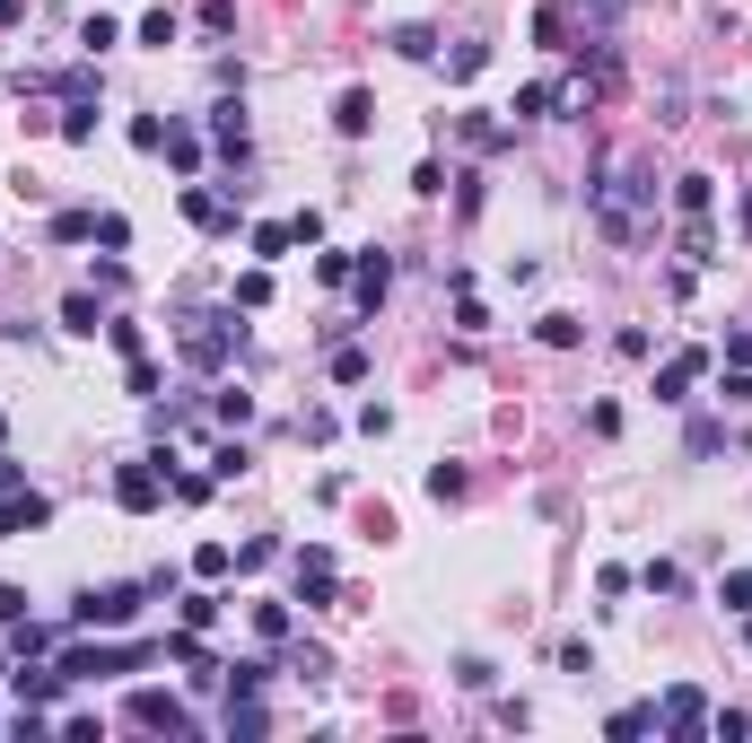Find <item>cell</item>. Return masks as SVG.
Wrapping results in <instances>:
<instances>
[{"mask_svg": "<svg viewBox=\"0 0 752 743\" xmlns=\"http://www.w3.org/2000/svg\"><path fill=\"white\" fill-rule=\"evenodd\" d=\"M587 211H595V237L604 246L638 254L647 237H656V175H647V158H604L595 166V184H587Z\"/></svg>", "mask_w": 752, "mask_h": 743, "instance_id": "cell-1", "label": "cell"}, {"mask_svg": "<svg viewBox=\"0 0 752 743\" xmlns=\"http://www.w3.org/2000/svg\"><path fill=\"white\" fill-rule=\"evenodd\" d=\"M237 351H246L237 306H211V315H193V324H184V359H193V368H228Z\"/></svg>", "mask_w": 752, "mask_h": 743, "instance_id": "cell-2", "label": "cell"}, {"mask_svg": "<svg viewBox=\"0 0 752 743\" xmlns=\"http://www.w3.org/2000/svg\"><path fill=\"white\" fill-rule=\"evenodd\" d=\"M149 604V586H88L79 604H71V629H131Z\"/></svg>", "mask_w": 752, "mask_h": 743, "instance_id": "cell-3", "label": "cell"}, {"mask_svg": "<svg viewBox=\"0 0 752 743\" xmlns=\"http://www.w3.org/2000/svg\"><path fill=\"white\" fill-rule=\"evenodd\" d=\"M53 665H62V682H97V674H131V665H149V647H62Z\"/></svg>", "mask_w": 752, "mask_h": 743, "instance_id": "cell-4", "label": "cell"}, {"mask_svg": "<svg viewBox=\"0 0 752 743\" xmlns=\"http://www.w3.org/2000/svg\"><path fill=\"white\" fill-rule=\"evenodd\" d=\"M656 726H665V735H683V743L709 735V700H700V682H674V691L656 700Z\"/></svg>", "mask_w": 752, "mask_h": 743, "instance_id": "cell-5", "label": "cell"}, {"mask_svg": "<svg viewBox=\"0 0 752 743\" xmlns=\"http://www.w3.org/2000/svg\"><path fill=\"white\" fill-rule=\"evenodd\" d=\"M115 498H123L131 516H149V507L166 498V464H158V455H140V464H123V473H115Z\"/></svg>", "mask_w": 752, "mask_h": 743, "instance_id": "cell-6", "label": "cell"}, {"mask_svg": "<svg viewBox=\"0 0 752 743\" xmlns=\"http://www.w3.org/2000/svg\"><path fill=\"white\" fill-rule=\"evenodd\" d=\"M131 726H149V735H193V718H184L175 691H131Z\"/></svg>", "mask_w": 752, "mask_h": 743, "instance_id": "cell-7", "label": "cell"}, {"mask_svg": "<svg viewBox=\"0 0 752 743\" xmlns=\"http://www.w3.org/2000/svg\"><path fill=\"white\" fill-rule=\"evenodd\" d=\"M700 376H709V351H674V359L656 368V402H691Z\"/></svg>", "mask_w": 752, "mask_h": 743, "instance_id": "cell-8", "label": "cell"}, {"mask_svg": "<svg viewBox=\"0 0 752 743\" xmlns=\"http://www.w3.org/2000/svg\"><path fill=\"white\" fill-rule=\"evenodd\" d=\"M211 140H219V158H228V166H246L254 131H246V106H237V97H228V106H211Z\"/></svg>", "mask_w": 752, "mask_h": 743, "instance_id": "cell-9", "label": "cell"}, {"mask_svg": "<svg viewBox=\"0 0 752 743\" xmlns=\"http://www.w3.org/2000/svg\"><path fill=\"white\" fill-rule=\"evenodd\" d=\"M298 604H333V551L324 542L298 551Z\"/></svg>", "mask_w": 752, "mask_h": 743, "instance_id": "cell-10", "label": "cell"}, {"mask_svg": "<svg viewBox=\"0 0 752 743\" xmlns=\"http://www.w3.org/2000/svg\"><path fill=\"white\" fill-rule=\"evenodd\" d=\"M351 280H359V315H376V306H385V289H394V254H359V262H351Z\"/></svg>", "mask_w": 752, "mask_h": 743, "instance_id": "cell-11", "label": "cell"}, {"mask_svg": "<svg viewBox=\"0 0 752 743\" xmlns=\"http://www.w3.org/2000/svg\"><path fill=\"white\" fill-rule=\"evenodd\" d=\"M44 516H53V498H35V491H26V482H18V491L0 498V534H35Z\"/></svg>", "mask_w": 752, "mask_h": 743, "instance_id": "cell-12", "label": "cell"}, {"mask_svg": "<svg viewBox=\"0 0 752 743\" xmlns=\"http://www.w3.org/2000/svg\"><path fill=\"white\" fill-rule=\"evenodd\" d=\"M184 219H193V228H237V202L211 193V184H193V193H184Z\"/></svg>", "mask_w": 752, "mask_h": 743, "instance_id": "cell-13", "label": "cell"}, {"mask_svg": "<svg viewBox=\"0 0 752 743\" xmlns=\"http://www.w3.org/2000/svg\"><path fill=\"white\" fill-rule=\"evenodd\" d=\"M53 647H62L53 621H9V656H53Z\"/></svg>", "mask_w": 752, "mask_h": 743, "instance_id": "cell-14", "label": "cell"}, {"mask_svg": "<svg viewBox=\"0 0 752 743\" xmlns=\"http://www.w3.org/2000/svg\"><path fill=\"white\" fill-rule=\"evenodd\" d=\"M97 324H106L97 289H71V298H62V333H97Z\"/></svg>", "mask_w": 752, "mask_h": 743, "instance_id": "cell-15", "label": "cell"}, {"mask_svg": "<svg viewBox=\"0 0 752 743\" xmlns=\"http://www.w3.org/2000/svg\"><path fill=\"white\" fill-rule=\"evenodd\" d=\"M333 123H342L351 140H359V131L376 123V97H368V88H342V106H333Z\"/></svg>", "mask_w": 752, "mask_h": 743, "instance_id": "cell-16", "label": "cell"}, {"mask_svg": "<svg viewBox=\"0 0 752 743\" xmlns=\"http://www.w3.org/2000/svg\"><path fill=\"white\" fill-rule=\"evenodd\" d=\"M674 202H683V219H709L718 184H709V175H674Z\"/></svg>", "mask_w": 752, "mask_h": 743, "instance_id": "cell-17", "label": "cell"}, {"mask_svg": "<svg viewBox=\"0 0 752 743\" xmlns=\"http://www.w3.org/2000/svg\"><path fill=\"white\" fill-rule=\"evenodd\" d=\"M578 18H587V44H595V35H613L630 18V0H578Z\"/></svg>", "mask_w": 752, "mask_h": 743, "instance_id": "cell-18", "label": "cell"}, {"mask_svg": "<svg viewBox=\"0 0 752 743\" xmlns=\"http://www.w3.org/2000/svg\"><path fill=\"white\" fill-rule=\"evenodd\" d=\"M97 237V211H53V246H88Z\"/></svg>", "mask_w": 752, "mask_h": 743, "instance_id": "cell-19", "label": "cell"}, {"mask_svg": "<svg viewBox=\"0 0 752 743\" xmlns=\"http://www.w3.org/2000/svg\"><path fill=\"white\" fill-rule=\"evenodd\" d=\"M683 262L700 271V262H718V237H709V219H683Z\"/></svg>", "mask_w": 752, "mask_h": 743, "instance_id": "cell-20", "label": "cell"}, {"mask_svg": "<svg viewBox=\"0 0 752 743\" xmlns=\"http://www.w3.org/2000/svg\"><path fill=\"white\" fill-rule=\"evenodd\" d=\"M394 53H402V62H429V53H438V26H394Z\"/></svg>", "mask_w": 752, "mask_h": 743, "instance_id": "cell-21", "label": "cell"}, {"mask_svg": "<svg viewBox=\"0 0 752 743\" xmlns=\"http://www.w3.org/2000/svg\"><path fill=\"white\" fill-rule=\"evenodd\" d=\"M237 473H254V455L228 438V446H211V482H237Z\"/></svg>", "mask_w": 752, "mask_h": 743, "instance_id": "cell-22", "label": "cell"}, {"mask_svg": "<svg viewBox=\"0 0 752 743\" xmlns=\"http://www.w3.org/2000/svg\"><path fill=\"white\" fill-rule=\"evenodd\" d=\"M211 411H219L228 429H246V420H254V394H237V385H219V394H211Z\"/></svg>", "mask_w": 752, "mask_h": 743, "instance_id": "cell-23", "label": "cell"}, {"mask_svg": "<svg viewBox=\"0 0 752 743\" xmlns=\"http://www.w3.org/2000/svg\"><path fill=\"white\" fill-rule=\"evenodd\" d=\"M262 682H271V665H262V656H254V665H228V700H254Z\"/></svg>", "mask_w": 752, "mask_h": 743, "instance_id": "cell-24", "label": "cell"}, {"mask_svg": "<svg viewBox=\"0 0 752 743\" xmlns=\"http://www.w3.org/2000/svg\"><path fill=\"white\" fill-rule=\"evenodd\" d=\"M228 735H271V718H262V700H228Z\"/></svg>", "mask_w": 752, "mask_h": 743, "instance_id": "cell-25", "label": "cell"}, {"mask_svg": "<svg viewBox=\"0 0 752 743\" xmlns=\"http://www.w3.org/2000/svg\"><path fill=\"white\" fill-rule=\"evenodd\" d=\"M647 726H656V709H613V726H604V735H613V743H638Z\"/></svg>", "mask_w": 752, "mask_h": 743, "instance_id": "cell-26", "label": "cell"}, {"mask_svg": "<svg viewBox=\"0 0 752 743\" xmlns=\"http://www.w3.org/2000/svg\"><path fill=\"white\" fill-rule=\"evenodd\" d=\"M542 342H551V351H578L587 324H578V315H542Z\"/></svg>", "mask_w": 752, "mask_h": 743, "instance_id": "cell-27", "label": "cell"}, {"mask_svg": "<svg viewBox=\"0 0 752 743\" xmlns=\"http://www.w3.org/2000/svg\"><path fill=\"white\" fill-rule=\"evenodd\" d=\"M727 446V420H691V438H683V455H718Z\"/></svg>", "mask_w": 752, "mask_h": 743, "instance_id": "cell-28", "label": "cell"}, {"mask_svg": "<svg viewBox=\"0 0 752 743\" xmlns=\"http://www.w3.org/2000/svg\"><path fill=\"white\" fill-rule=\"evenodd\" d=\"M638 586H647V595H683V569H674V560H647Z\"/></svg>", "mask_w": 752, "mask_h": 743, "instance_id": "cell-29", "label": "cell"}, {"mask_svg": "<svg viewBox=\"0 0 752 743\" xmlns=\"http://www.w3.org/2000/svg\"><path fill=\"white\" fill-rule=\"evenodd\" d=\"M158 149H166L175 166H202V140H193V131H184V123H166V140H158Z\"/></svg>", "mask_w": 752, "mask_h": 743, "instance_id": "cell-30", "label": "cell"}, {"mask_svg": "<svg viewBox=\"0 0 752 743\" xmlns=\"http://www.w3.org/2000/svg\"><path fill=\"white\" fill-rule=\"evenodd\" d=\"M62 140L88 149V140H97V106H71V115H62Z\"/></svg>", "mask_w": 752, "mask_h": 743, "instance_id": "cell-31", "label": "cell"}, {"mask_svg": "<svg viewBox=\"0 0 752 743\" xmlns=\"http://www.w3.org/2000/svg\"><path fill=\"white\" fill-rule=\"evenodd\" d=\"M298 246V228H271V219H262V228H254V254H262V262H280V254Z\"/></svg>", "mask_w": 752, "mask_h": 743, "instance_id": "cell-32", "label": "cell"}, {"mask_svg": "<svg viewBox=\"0 0 752 743\" xmlns=\"http://www.w3.org/2000/svg\"><path fill=\"white\" fill-rule=\"evenodd\" d=\"M718 604H735V613H752V569H727V578H718Z\"/></svg>", "mask_w": 752, "mask_h": 743, "instance_id": "cell-33", "label": "cell"}, {"mask_svg": "<svg viewBox=\"0 0 752 743\" xmlns=\"http://www.w3.org/2000/svg\"><path fill=\"white\" fill-rule=\"evenodd\" d=\"M718 402H727V411H744V402H752V368H727V376H718Z\"/></svg>", "mask_w": 752, "mask_h": 743, "instance_id": "cell-34", "label": "cell"}, {"mask_svg": "<svg viewBox=\"0 0 752 743\" xmlns=\"http://www.w3.org/2000/svg\"><path fill=\"white\" fill-rule=\"evenodd\" d=\"M464 140H473V149H507V123H491V115H464Z\"/></svg>", "mask_w": 752, "mask_h": 743, "instance_id": "cell-35", "label": "cell"}, {"mask_svg": "<svg viewBox=\"0 0 752 743\" xmlns=\"http://www.w3.org/2000/svg\"><path fill=\"white\" fill-rule=\"evenodd\" d=\"M79 44H88V62H97L106 44H123V26H115V18H88V26H79Z\"/></svg>", "mask_w": 752, "mask_h": 743, "instance_id": "cell-36", "label": "cell"}, {"mask_svg": "<svg viewBox=\"0 0 752 743\" xmlns=\"http://www.w3.org/2000/svg\"><path fill=\"white\" fill-rule=\"evenodd\" d=\"M193 569H202V578H228V569H237V551H228V542H202V551H193Z\"/></svg>", "mask_w": 752, "mask_h": 743, "instance_id": "cell-37", "label": "cell"}, {"mask_svg": "<svg viewBox=\"0 0 752 743\" xmlns=\"http://www.w3.org/2000/svg\"><path fill=\"white\" fill-rule=\"evenodd\" d=\"M455 682H464V691H491V682H499V665H491V656H464V665H455Z\"/></svg>", "mask_w": 752, "mask_h": 743, "instance_id": "cell-38", "label": "cell"}, {"mask_svg": "<svg viewBox=\"0 0 752 743\" xmlns=\"http://www.w3.org/2000/svg\"><path fill=\"white\" fill-rule=\"evenodd\" d=\"M333 376H342V385H359V376H368V351H359V342H342V351H333Z\"/></svg>", "mask_w": 752, "mask_h": 743, "instance_id": "cell-39", "label": "cell"}, {"mask_svg": "<svg viewBox=\"0 0 752 743\" xmlns=\"http://www.w3.org/2000/svg\"><path fill=\"white\" fill-rule=\"evenodd\" d=\"M709 735L735 743V735H752V718H744V709H709Z\"/></svg>", "mask_w": 752, "mask_h": 743, "instance_id": "cell-40", "label": "cell"}, {"mask_svg": "<svg viewBox=\"0 0 752 743\" xmlns=\"http://www.w3.org/2000/svg\"><path fill=\"white\" fill-rule=\"evenodd\" d=\"M140 44H175V9H149L140 18Z\"/></svg>", "mask_w": 752, "mask_h": 743, "instance_id": "cell-41", "label": "cell"}, {"mask_svg": "<svg viewBox=\"0 0 752 743\" xmlns=\"http://www.w3.org/2000/svg\"><path fill=\"white\" fill-rule=\"evenodd\" d=\"M482 62H491V44H455V62H447V71H455V79H482Z\"/></svg>", "mask_w": 752, "mask_h": 743, "instance_id": "cell-42", "label": "cell"}, {"mask_svg": "<svg viewBox=\"0 0 752 743\" xmlns=\"http://www.w3.org/2000/svg\"><path fill=\"white\" fill-rule=\"evenodd\" d=\"M560 674H595V647L587 638H560Z\"/></svg>", "mask_w": 752, "mask_h": 743, "instance_id": "cell-43", "label": "cell"}, {"mask_svg": "<svg viewBox=\"0 0 752 743\" xmlns=\"http://www.w3.org/2000/svg\"><path fill=\"white\" fill-rule=\"evenodd\" d=\"M429 498H464V464H438L429 473Z\"/></svg>", "mask_w": 752, "mask_h": 743, "instance_id": "cell-44", "label": "cell"}, {"mask_svg": "<svg viewBox=\"0 0 752 743\" xmlns=\"http://www.w3.org/2000/svg\"><path fill=\"white\" fill-rule=\"evenodd\" d=\"M219 621V595H184V629H211Z\"/></svg>", "mask_w": 752, "mask_h": 743, "instance_id": "cell-45", "label": "cell"}, {"mask_svg": "<svg viewBox=\"0 0 752 743\" xmlns=\"http://www.w3.org/2000/svg\"><path fill=\"white\" fill-rule=\"evenodd\" d=\"M254 629L262 638H289V604H254Z\"/></svg>", "mask_w": 752, "mask_h": 743, "instance_id": "cell-46", "label": "cell"}, {"mask_svg": "<svg viewBox=\"0 0 752 743\" xmlns=\"http://www.w3.org/2000/svg\"><path fill=\"white\" fill-rule=\"evenodd\" d=\"M9 621H26V595H18V586H0V629H9Z\"/></svg>", "mask_w": 752, "mask_h": 743, "instance_id": "cell-47", "label": "cell"}, {"mask_svg": "<svg viewBox=\"0 0 752 743\" xmlns=\"http://www.w3.org/2000/svg\"><path fill=\"white\" fill-rule=\"evenodd\" d=\"M727 368H752V333H727Z\"/></svg>", "mask_w": 752, "mask_h": 743, "instance_id": "cell-48", "label": "cell"}, {"mask_svg": "<svg viewBox=\"0 0 752 743\" xmlns=\"http://www.w3.org/2000/svg\"><path fill=\"white\" fill-rule=\"evenodd\" d=\"M18 482H26V464H9V455H0V498L18 491Z\"/></svg>", "mask_w": 752, "mask_h": 743, "instance_id": "cell-49", "label": "cell"}, {"mask_svg": "<svg viewBox=\"0 0 752 743\" xmlns=\"http://www.w3.org/2000/svg\"><path fill=\"white\" fill-rule=\"evenodd\" d=\"M18 18H26V9H18V0H0V26H18Z\"/></svg>", "mask_w": 752, "mask_h": 743, "instance_id": "cell-50", "label": "cell"}, {"mask_svg": "<svg viewBox=\"0 0 752 743\" xmlns=\"http://www.w3.org/2000/svg\"><path fill=\"white\" fill-rule=\"evenodd\" d=\"M744 237H752V193H744Z\"/></svg>", "mask_w": 752, "mask_h": 743, "instance_id": "cell-51", "label": "cell"}, {"mask_svg": "<svg viewBox=\"0 0 752 743\" xmlns=\"http://www.w3.org/2000/svg\"><path fill=\"white\" fill-rule=\"evenodd\" d=\"M744 638H752V613H744Z\"/></svg>", "mask_w": 752, "mask_h": 743, "instance_id": "cell-52", "label": "cell"}, {"mask_svg": "<svg viewBox=\"0 0 752 743\" xmlns=\"http://www.w3.org/2000/svg\"><path fill=\"white\" fill-rule=\"evenodd\" d=\"M0 429H9V420H0Z\"/></svg>", "mask_w": 752, "mask_h": 743, "instance_id": "cell-53", "label": "cell"}]
</instances>
